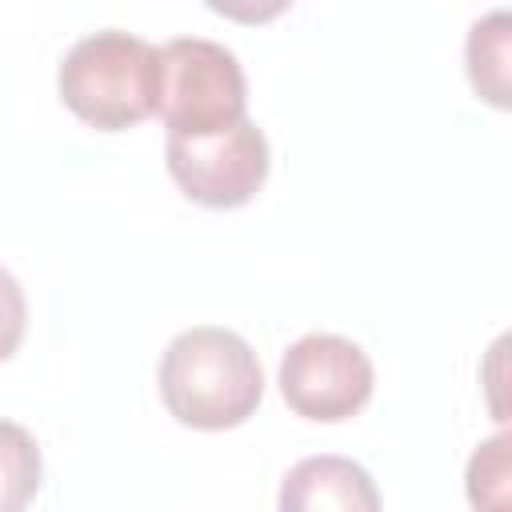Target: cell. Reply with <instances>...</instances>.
<instances>
[{"label":"cell","mask_w":512,"mask_h":512,"mask_svg":"<svg viewBox=\"0 0 512 512\" xmlns=\"http://www.w3.org/2000/svg\"><path fill=\"white\" fill-rule=\"evenodd\" d=\"M280 512H380V492L356 460L308 456L280 480Z\"/></svg>","instance_id":"cell-6"},{"label":"cell","mask_w":512,"mask_h":512,"mask_svg":"<svg viewBox=\"0 0 512 512\" xmlns=\"http://www.w3.org/2000/svg\"><path fill=\"white\" fill-rule=\"evenodd\" d=\"M160 396L180 424L224 432L256 412L264 396V372L244 336H236L232 328L200 324L172 336V344L164 348Z\"/></svg>","instance_id":"cell-1"},{"label":"cell","mask_w":512,"mask_h":512,"mask_svg":"<svg viewBox=\"0 0 512 512\" xmlns=\"http://www.w3.org/2000/svg\"><path fill=\"white\" fill-rule=\"evenodd\" d=\"M508 12H488L468 32V80L476 96L508 108Z\"/></svg>","instance_id":"cell-7"},{"label":"cell","mask_w":512,"mask_h":512,"mask_svg":"<svg viewBox=\"0 0 512 512\" xmlns=\"http://www.w3.org/2000/svg\"><path fill=\"white\" fill-rule=\"evenodd\" d=\"M372 384L368 352L332 332L300 336L280 360V396L304 420L336 424L356 416L372 400Z\"/></svg>","instance_id":"cell-5"},{"label":"cell","mask_w":512,"mask_h":512,"mask_svg":"<svg viewBox=\"0 0 512 512\" xmlns=\"http://www.w3.org/2000/svg\"><path fill=\"white\" fill-rule=\"evenodd\" d=\"M160 120L168 136H216L244 120L248 84L240 60L200 36H176L160 48Z\"/></svg>","instance_id":"cell-3"},{"label":"cell","mask_w":512,"mask_h":512,"mask_svg":"<svg viewBox=\"0 0 512 512\" xmlns=\"http://www.w3.org/2000/svg\"><path fill=\"white\" fill-rule=\"evenodd\" d=\"M24 324H28L24 288H20V280H16L8 268H0V364L20 348Z\"/></svg>","instance_id":"cell-10"},{"label":"cell","mask_w":512,"mask_h":512,"mask_svg":"<svg viewBox=\"0 0 512 512\" xmlns=\"http://www.w3.org/2000/svg\"><path fill=\"white\" fill-rule=\"evenodd\" d=\"M40 488V448L28 428L0 420V512H24Z\"/></svg>","instance_id":"cell-8"},{"label":"cell","mask_w":512,"mask_h":512,"mask_svg":"<svg viewBox=\"0 0 512 512\" xmlns=\"http://www.w3.org/2000/svg\"><path fill=\"white\" fill-rule=\"evenodd\" d=\"M168 176L204 208H240L268 180V140L244 116L216 136H168Z\"/></svg>","instance_id":"cell-4"},{"label":"cell","mask_w":512,"mask_h":512,"mask_svg":"<svg viewBox=\"0 0 512 512\" xmlns=\"http://www.w3.org/2000/svg\"><path fill=\"white\" fill-rule=\"evenodd\" d=\"M468 500L476 512H504L508 508V436L496 432L484 440L468 460Z\"/></svg>","instance_id":"cell-9"},{"label":"cell","mask_w":512,"mask_h":512,"mask_svg":"<svg viewBox=\"0 0 512 512\" xmlns=\"http://www.w3.org/2000/svg\"><path fill=\"white\" fill-rule=\"evenodd\" d=\"M160 84V48L120 28L76 40L56 72L60 100L96 132H124L148 120L160 108Z\"/></svg>","instance_id":"cell-2"}]
</instances>
